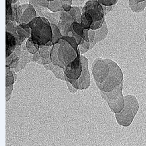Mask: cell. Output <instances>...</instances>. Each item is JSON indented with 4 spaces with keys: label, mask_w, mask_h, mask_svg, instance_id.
I'll list each match as a JSON object with an SVG mask.
<instances>
[{
    "label": "cell",
    "mask_w": 146,
    "mask_h": 146,
    "mask_svg": "<svg viewBox=\"0 0 146 146\" xmlns=\"http://www.w3.org/2000/svg\"><path fill=\"white\" fill-rule=\"evenodd\" d=\"M23 11L21 5L20 6H19L18 7L17 9V19H16V22L18 23V25H19L20 24V20L21 19V17L23 15Z\"/></svg>",
    "instance_id": "cell-32"
},
{
    "label": "cell",
    "mask_w": 146,
    "mask_h": 146,
    "mask_svg": "<svg viewBox=\"0 0 146 146\" xmlns=\"http://www.w3.org/2000/svg\"><path fill=\"white\" fill-rule=\"evenodd\" d=\"M62 39L67 42L73 47V48H74L77 53L79 51L78 44L76 39L74 37H72V36H63Z\"/></svg>",
    "instance_id": "cell-24"
},
{
    "label": "cell",
    "mask_w": 146,
    "mask_h": 146,
    "mask_svg": "<svg viewBox=\"0 0 146 146\" xmlns=\"http://www.w3.org/2000/svg\"><path fill=\"white\" fill-rule=\"evenodd\" d=\"M98 2L102 6L105 7H112L115 5L118 1L116 0H98Z\"/></svg>",
    "instance_id": "cell-30"
},
{
    "label": "cell",
    "mask_w": 146,
    "mask_h": 146,
    "mask_svg": "<svg viewBox=\"0 0 146 146\" xmlns=\"http://www.w3.org/2000/svg\"><path fill=\"white\" fill-rule=\"evenodd\" d=\"M125 106L120 113L115 114L117 122L123 127H128L131 123L139 110V104L135 96L125 97Z\"/></svg>",
    "instance_id": "cell-2"
},
{
    "label": "cell",
    "mask_w": 146,
    "mask_h": 146,
    "mask_svg": "<svg viewBox=\"0 0 146 146\" xmlns=\"http://www.w3.org/2000/svg\"><path fill=\"white\" fill-rule=\"evenodd\" d=\"M94 21L92 17L85 11L84 7L82 10V16H81V25L84 29H90L91 26L93 23Z\"/></svg>",
    "instance_id": "cell-15"
},
{
    "label": "cell",
    "mask_w": 146,
    "mask_h": 146,
    "mask_svg": "<svg viewBox=\"0 0 146 146\" xmlns=\"http://www.w3.org/2000/svg\"><path fill=\"white\" fill-rule=\"evenodd\" d=\"M14 52L17 54V56L21 58L22 54V45L20 46H17L15 50L14 51Z\"/></svg>",
    "instance_id": "cell-37"
},
{
    "label": "cell",
    "mask_w": 146,
    "mask_h": 146,
    "mask_svg": "<svg viewBox=\"0 0 146 146\" xmlns=\"http://www.w3.org/2000/svg\"><path fill=\"white\" fill-rule=\"evenodd\" d=\"M110 72L103 84L98 88L101 91L109 92L123 82V75L121 68L113 60L109 59Z\"/></svg>",
    "instance_id": "cell-3"
},
{
    "label": "cell",
    "mask_w": 146,
    "mask_h": 146,
    "mask_svg": "<svg viewBox=\"0 0 146 146\" xmlns=\"http://www.w3.org/2000/svg\"><path fill=\"white\" fill-rule=\"evenodd\" d=\"M74 23L72 18L68 13L61 11V18L59 23L57 25L63 36H66L67 31Z\"/></svg>",
    "instance_id": "cell-9"
},
{
    "label": "cell",
    "mask_w": 146,
    "mask_h": 146,
    "mask_svg": "<svg viewBox=\"0 0 146 146\" xmlns=\"http://www.w3.org/2000/svg\"><path fill=\"white\" fill-rule=\"evenodd\" d=\"M85 11L92 18L94 22L99 21L105 18L102 6L96 0H88L84 5Z\"/></svg>",
    "instance_id": "cell-8"
},
{
    "label": "cell",
    "mask_w": 146,
    "mask_h": 146,
    "mask_svg": "<svg viewBox=\"0 0 146 146\" xmlns=\"http://www.w3.org/2000/svg\"><path fill=\"white\" fill-rule=\"evenodd\" d=\"M96 35H95V38L94 42L90 44V50L95 46V45L101 40H104L108 35V28H107V25L106 22H105L102 27L98 29L95 31Z\"/></svg>",
    "instance_id": "cell-14"
},
{
    "label": "cell",
    "mask_w": 146,
    "mask_h": 146,
    "mask_svg": "<svg viewBox=\"0 0 146 146\" xmlns=\"http://www.w3.org/2000/svg\"><path fill=\"white\" fill-rule=\"evenodd\" d=\"M13 90H14V85H12V86H11L6 87V88H5L6 102H8L10 100V99L11 98V96H12V92H13Z\"/></svg>",
    "instance_id": "cell-31"
},
{
    "label": "cell",
    "mask_w": 146,
    "mask_h": 146,
    "mask_svg": "<svg viewBox=\"0 0 146 146\" xmlns=\"http://www.w3.org/2000/svg\"><path fill=\"white\" fill-rule=\"evenodd\" d=\"M60 44L58 50V56L63 68L72 63L77 57V53L73 47L66 40L61 39L58 43Z\"/></svg>",
    "instance_id": "cell-6"
},
{
    "label": "cell",
    "mask_w": 146,
    "mask_h": 146,
    "mask_svg": "<svg viewBox=\"0 0 146 146\" xmlns=\"http://www.w3.org/2000/svg\"><path fill=\"white\" fill-rule=\"evenodd\" d=\"M44 67L47 71H51L57 79L66 81V77L63 68L57 66H54L52 64L45 65L44 66Z\"/></svg>",
    "instance_id": "cell-13"
},
{
    "label": "cell",
    "mask_w": 146,
    "mask_h": 146,
    "mask_svg": "<svg viewBox=\"0 0 146 146\" xmlns=\"http://www.w3.org/2000/svg\"><path fill=\"white\" fill-rule=\"evenodd\" d=\"M15 28H16L17 33L19 36L21 44L24 42V41H25L26 39H28L31 38V33H32V30L31 28L24 29L22 28L19 25H16Z\"/></svg>",
    "instance_id": "cell-16"
},
{
    "label": "cell",
    "mask_w": 146,
    "mask_h": 146,
    "mask_svg": "<svg viewBox=\"0 0 146 146\" xmlns=\"http://www.w3.org/2000/svg\"><path fill=\"white\" fill-rule=\"evenodd\" d=\"M21 45L22 47V54L20 58L18 67L16 68L13 69L16 73L25 68L28 64L33 62V54L28 52L26 47V42H24Z\"/></svg>",
    "instance_id": "cell-10"
},
{
    "label": "cell",
    "mask_w": 146,
    "mask_h": 146,
    "mask_svg": "<svg viewBox=\"0 0 146 146\" xmlns=\"http://www.w3.org/2000/svg\"><path fill=\"white\" fill-rule=\"evenodd\" d=\"M95 35H96L95 31L90 29L88 32V38H89L90 44L94 42L95 38Z\"/></svg>",
    "instance_id": "cell-33"
},
{
    "label": "cell",
    "mask_w": 146,
    "mask_h": 146,
    "mask_svg": "<svg viewBox=\"0 0 146 146\" xmlns=\"http://www.w3.org/2000/svg\"><path fill=\"white\" fill-rule=\"evenodd\" d=\"M47 8L52 13H54L63 11V9L62 7V0H50Z\"/></svg>",
    "instance_id": "cell-19"
},
{
    "label": "cell",
    "mask_w": 146,
    "mask_h": 146,
    "mask_svg": "<svg viewBox=\"0 0 146 146\" xmlns=\"http://www.w3.org/2000/svg\"><path fill=\"white\" fill-rule=\"evenodd\" d=\"M52 31H53V40L52 43L53 44H58L59 40L62 39L63 36L62 35V33H61L60 29H58V27L56 25H54V24H51Z\"/></svg>",
    "instance_id": "cell-21"
},
{
    "label": "cell",
    "mask_w": 146,
    "mask_h": 146,
    "mask_svg": "<svg viewBox=\"0 0 146 146\" xmlns=\"http://www.w3.org/2000/svg\"><path fill=\"white\" fill-rule=\"evenodd\" d=\"M92 72L96 86L98 87L104 83L110 72L109 59H95L92 64Z\"/></svg>",
    "instance_id": "cell-5"
},
{
    "label": "cell",
    "mask_w": 146,
    "mask_h": 146,
    "mask_svg": "<svg viewBox=\"0 0 146 146\" xmlns=\"http://www.w3.org/2000/svg\"><path fill=\"white\" fill-rule=\"evenodd\" d=\"M81 60L82 64V71L80 77L76 81L66 80L72 84L77 90H87L91 86L90 72L88 68V60L84 56L81 55Z\"/></svg>",
    "instance_id": "cell-7"
},
{
    "label": "cell",
    "mask_w": 146,
    "mask_h": 146,
    "mask_svg": "<svg viewBox=\"0 0 146 146\" xmlns=\"http://www.w3.org/2000/svg\"><path fill=\"white\" fill-rule=\"evenodd\" d=\"M62 7H63V11L66 12V13H68V12H70L72 8V7L71 5H67L63 3H62Z\"/></svg>",
    "instance_id": "cell-39"
},
{
    "label": "cell",
    "mask_w": 146,
    "mask_h": 146,
    "mask_svg": "<svg viewBox=\"0 0 146 146\" xmlns=\"http://www.w3.org/2000/svg\"><path fill=\"white\" fill-rule=\"evenodd\" d=\"M72 28L73 30L75 32L76 34L79 35L83 39V36H84V29L82 28L81 23H77V22H74L72 23Z\"/></svg>",
    "instance_id": "cell-27"
},
{
    "label": "cell",
    "mask_w": 146,
    "mask_h": 146,
    "mask_svg": "<svg viewBox=\"0 0 146 146\" xmlns=\"http://www.w3.org/2000/svg\"><path fill=\"white\" fill-rule=\"evenodd\" d=\"M103 9H104V15L105 16L108 14L109 12H111V11H112L115 7L114 6H112V7H105V6H102Z\"/></svg>",
    "instance_id": "cell-38"
},
{
    "label": "cell",
    "mask_w": 146,
    "mask_h": 146,
    "mask_svg": "<svg viewBox=\"0 0 146 146\" xmlns=\"http://www.w3.org/2000/svg\"><path fill=\"white\" fill-rule=\"evenodd\" d=\"M70 15L71 17V18H72L73 22H76V19H77V12L76 11V9L72 7V8L71 9V11L68 13Z\"/></svg>",
    "instance_id": "cell-35"
},
{
    "label": "cell",
    "mask_w": 146,
    "mask_h": 146,
    "mask_svg": "<svg viewBox=\"0 0 146 146\" xmlns=\"http://www.w3.org/2000/svg\"><path fill=\"white\" fill-rule=\"evenodd\" d=\"M90 43L85 42L84 43L78 46V49L81 55L86 53L90 50Z\"/></svg>",
    "instance_id": "cell-28"
},
{
    "label": "cell",
    "mask_w": 146,
    "mask_h": 146,
    "mask_svg": "<svg viewBox=\"0 0 146 146\" xmlns=\"http://www.w3.org/2000/svg\"><path fill=\"white\" fill-rule=\"evenodd\" d=\"M87 1H82V0H74L72 2V5L74 7H84Z\"/></svg>",
    "instance_id": "cell-34"
},
{
    "label": "cell",
    "mask_w": 146,
    "mask_h": 146,
    "mask_svg": "<svg viewBox=\"0 0 146 146\" xmlns=\"http://www.w3.org/2000/svg\"><path fill=\"white\" fill-rule=\"evenodd\" d=\"M17 46V42L15 36L8 32H6V58L13 54Z\"/></svg>",
    "instance_id": "cell-11"
},
{
    "label": "cell",
    "mask_w": 146,
    "mask_h": 146,
    "mask_svg": "<svg viewBox=\"0 0 146 146\" xmlns=\"http://www.w3.org/2000/svg\"><path fill=\"white\" fill-rule=\"evenodd\" d=\"M41 58L40 55L39 54V52H38V53H36L35 54H33V62L37 63L38 61H39Z\"/></svg>",
    "instance_id": "cell-40"
},
{
    "label": "cell",
    "mask_w": 146,
    "mask_h": 146,
    "mask_svg": "<svg viewBox=\"0 0 146 146\" xmlns=\"http://www.w3.org/2000/svg\"><path fill=\"white\" fill-rule=\"evenodd\" d=\"M20 58L14 52L8 57L6 58V67H10L11 69L16 68L19 64Z\"/></svg>",
    "instance_id": "cell-18"
},
{
    "label": "cell",
    "mask_w": 146,
    "mask_h": 146,
    "mask_svg": "<svg viewBox=\"0 0 146 146\" xmlns=\"http://www.w3.org/2000/svg\"><path fill=\"white\" fill-rule=\"evenodd\" d=\"M22 28L32 30L30 39L39 46H53V31L51 23L46 18L37 17L28 24H19Z\"/></svg>",
    "instance_id": "cell-1"
},
{
    "label": "cell",
    "mask_w": 146,
    "mask_h": 146,
    "mask_svg": "<svg viewBox=\"0 0 146 146\" xmlns=\"http://www.w3.org/2000/svg\"><path fill=\"white\" fill-rule=\"evenodd\" d=\"M123 83L111 92L100 91L102 98L106 101L112 112L115 114L120 113L125 106V98L122 95Z\"/></svg>",
    "instance_id": "cell-4"
},
{
    "label": "cell",
    "mask_w": 146,
    "mask_h": 146,
    "mask_svg": "<svg viewBox=\"0 0 146 146\" xmlns=\"http://www.w3.org/2000/svg\"><path fill=\"white\" fill-rule=\"evenodd\" d=\"M66 84H67V86L68 90L70 91V92H71L72 94H74V93L77 92V90H76L74 87H73L71 83H70L68 81H66Z\"/></svg>",
    "instance_id": "cell-36"
},
{
    "label": "cell",
    "mask_w": 146,
    "mask_h": 146,
    "mask_svg": "<svg viewBox=\"0 0 146 146\" xmlns=\"http://www.w3.org/2000/svg\"><path fill=\"white\" fill-rule=\"evenodd\" d=\"M53 46H40L39 54L42 58L51 60L50 53Z\"/></svg>",
    "instance_id": "cell-20"
},
{
    "label": "cell",
    "mask_w": 146,
    "mask_h": 146,
    "mask_svg": "<svg viewBox=\"0 0 146 146\" xmlns=\"http://www.w3.org/2000/svg\"><path fill=\"white\" fill-rule=\"evenodd\" d=\"M6 25L11 22L13 15V7H12V0H6Z\"/></svg>",
    "instance_id": "cell-23"
},
{
    "label": "cell",
    "mask_w": 146,
    "mask_h": 146,
    "mask_svg": "<svg viewBox=\"0 0 146 146\" xmlns=\"http://www.w3.org/2000/svg\"><path fill=\"white\" fill-rule=\"evenodd\" d=\"M26 47L28 52L32 54H35L39 52L36 48L34 43L31 41L30 38L26 41Z\"/></svg>",
    "instance_id": "cell-26"
},
{
    "label": "cell",
    "mask_w": 146,
    "mask_h": 146,
    "mask_svg": "<svg viewBox=\"0 0 146 146\" xmlns=\"http://www.w3.org/2000/svg\"><path fill=\"white\" fill-rule=\"evenodd\" d=\"M15 82V77L13 69L6 67V87L14 85Z\"/></svg>",
    "instance_id": "cell-22"
},
{
    "label": "cell",
    "mask_w": 146,
    "mask_h": 146,
    "mask_svg": "<svg viewBox=\"0 0 146 146\" xmlns=\"http://www.w3.org/2000/svg\"><path fill=\"white\" fill-rule=\"evenodd\" d=\"M37 17V13H36L35 9L33 5L29 4L28 7L23 12L20 20V24H28Z\"/></svg>",
    "instance_id": "cell-12"
},
{
    "label": "cell",
    "mask_w": 146,
    "mask_h": 146,
    "mask_svg": "<svg viewBox=\"0 0 146 146\" xmlns=\"http://www.w3.org/2000/svg\"><path fill=\"white\" fill-rule=\"evenodd\" d=\"M50 0H30L29 1V3L31 4L33 6H39L48 8L49 5Z\"/></svg>",
    "instance_id": "cell-25"
},
{
    "label": "cell",
    "mask_w": 146,
    "mask_h": 146,
    "mask_svg": "<svg viewBox=\"0 0 146 146\" xmlns=\"http://www.w3.org/2000/svg\"><path fill=\"white\" fill-rule=\"evenodd\" d=\"M59 46H60V44L58 43L53 46L52 49L51 50V53H50L51 62L52 64L54 66H59L63 68V67L62 64H61L58 58V50Z\"/></svg>",
    "instance_id": "cell-17"
},
{
    "label": "cell",
    "mask_w": 146,
    "mask_h": 146,
    "mask_svg": "<svg viewBox=\"0 0 146 146\" xmlns=\"http://www.w3.org/2000/svg\"><path fill=\"white\" fill-rule=\"evenodd\" d=\"M105 22V18H104L101 21L93 22V23H92V25L91 26L90 29L93 30V31H96V30H98V29H101L102 27Z\"/></svg>",
    "instance_id": "cell-29"
}]
</instances>
